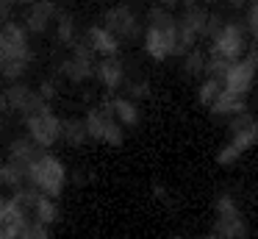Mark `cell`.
I'll return each mask as SVG.
<instances>
[{"instance_id":"17","label":"cell","mask_w":258,"mask_h":239,"mask_svg":"<svg viewBox=\"0 0 258 239\" xmlns=\"http://www.w3.org/2000/svg\"><path fill=\"white\" fill-rule=\"evenodd\" d=\"M61 139L70 148H81V145L89 142V133H86V122L81 117H67L61 125Z\"/></svg>"},{"instance_id":"32","label":"cell","mask_w":258,"mask_h":239,"mask_svg":"<svg viewBox=\"0 0 258 239\" xmlns=\"http://www.w3.org/2000/svg\"><path fill=\"white\" fill-rule=\"evenodd\" d=\"M153 195L158 198V203H164V206H175V198L169 195V189H167V186H161V183H156V186H153Z\"/></svg>"},{"instance_id":"38","label":"cell","mask_w":258,"mask_h":239,"mask_svg":"<svg viewBox=\"0 0 258 239\" xmlns=\"http://www.w3.org/2000/svg\"><path fill=\"white\" fill-rule=\"evenodd\" d=\"M172 239H183V236H172Z\"/></svg>"},{"instance_id":"35","label":"cell","mask_w":258,"mask_h":239,"mask_svg":"<svg viewBox=\"0 0 258 239\" xmlns=\"http://www.w3.org/2000/svg\"><path fill=\"white\" fill-rule=\"evenodd\" d=\"M203 239H219V236H217V233L211 231V233H206V236H203Z\"/></svg>"},{"instance_id":"36","label":"cell","mask_w":258,"mask_h":239,"mask_svg":"<svg viewBox=\"0 0 258 239\" xmlns=\"http://www.w3.org/2000/svg\"><path fill=\"white\" fill-rule=\"evenodd\" d=\"M0 133H3V117H0Z\"/></svg>"},{"instance_id":"15","label":"cell","mask_w":258,"mask_h":239,"mask_svg":"<svg viewBox=\"0 0 258 239\" xmlns=\"http://www.w3.org/2000/svg\"><path fill=\"white\" fill-rule=\"evenodd\" d=\"M111 103H114V117H117V122L122 128H136V125H139L142 114H139V106H136L134 100H128V98H111Z\"/></svg>"},{"instance_id":"33","label":"cell","mask_w":258,"mask_h":239,"mask_svg":"<svg viewBox=\"0 0 258 239\" xmlns=\"http://www.w3.org/2000/svg\"><path fill=\"white\" fill-rule=\"evenodd\" d=\"M92 178H95V172H92V170H86V167H84V170H75L73 175H70V181H73V183H78V186H81V183H89Z\"/></svg>"},{"instance_id":"19","label":"cell","mask_w":258,"mask_h":239,"mask_svg":"<svg viewBox=\"0 0 258 239\" xmlns=\"http://www.w3.org/2000/svg\"><path fill=\"white\" fill-rule=\"evenodd\" d=\"M28 183V170L12 164V161H0V186H9V189H23Z\"/></svg>"},{"instance_id":"9","label":"cell","mask_w":258,"mask_h":239,"mask_svg":"<svg viewBox=\"0 0 258 239\" xmlns=\"http://www.w3.org/2000/svg\"><path fill=\"white\" fill-rule=\"evenodd\" d=\"M97 81L106 86V92H117L125 83V61L119 56H108V59L97 61Z\"/></svg>"},{"instance_id":"12","label":"cell","mask_w":258,"mask_h":239,"mask_svg":"<svg viewBox=\"0 0 258 239\" xmlns=\"http://www.w3.org/2000/svg\"><path fill=\"white\" fill-rule=\"evenodd\" d=\"M95 72H97V64H89V61H75L73 56L58 64V75L67 78L70 83H86V81L95 78Z\"/></svg>"},{"instance_id":"7","label":"cell","mask_w":258,"mask_h":239,"mask_svg":"<svg viewBox=\"0 0 258 239\" xmlns=\"http://www.w3.org/2000/svg\"><path fill=\"white\" fill-rule=\"evenodd\" d=\"M58 6L56 3H31L28 9H25V31L28 33H45L47 25L50 22H56L58 17Z\"/></svg>"},{"instance_id":"4","label":"cell","mask_w":258,"mask_h":239,"mask_svg":"<svg viewBox=\"0 0 258 239\" xmlns=\"http://www.w3.org/2000/svg\"><path fill=\"white\" fill-rule=\"evenodd\" d=\"M247 42H244V28L239 25V22H225L222 31L217 33V39L211 42V53L222 56L225 61H230V64H236V61H241V53H244Z\"/></svg>"},{"instance_id":"11","label":"cell","mask_w":258,"mask_h":239,"mask_svg":"<svg viewBox=\"0 0 258 239\" xmlns=\"http://www.w3.org/2000/svg\"><path fill=\"white\" fill-rule=\"evenodd\" d=\"M86 42H89L92 50H95L97 56H103V59L117 56L119 53V44H122L111 31H108V28H103V25H89V28H86Z\"/></svg>"},{"instance_id":"2","label":"cell","mask_w":258,"mask_h":239,"mask_svg":"<svg viewBox=\"0 0 258 239\" xmlns=\"http://www.w3.org/2000/svg\"><path fill=\"white\" fill-rule=\"evenodd\" d=\"M61 125H64V120H58L56 111L25 117V131H28V136L34 139L36 148H42L45 153L61 139Z\"/></svg>"},{"instance_id":"6","label":"cell","mask_w":258,"mask_h":239,"mask_svg":"<svg viewBox=\"0 0 258 239\" xmlns=\"http://www.w3.org/2000/svg\"><path fill=\"white\" fill-rule=\"evenodd\" d=\"M0 50L6 53V59H23V56L34 53L28 44V31H25L23 22L6 20L0 25Z\"/></svg>"},{"instance_id":"37","label":"cell","mask_w":258,"mask_h":239,"mask_svg":"<svg viewBox=\"0 0 258 239\" xmlns=\"http://www.w3.org/2000/svg\"><path fill=\"white\" fill-rule=\"evenodd\" d=\"M252 56H255V61H258V47H255V53H252Z\"/></svg>"},{"instance_id":"16","label":"cell","mask_w":258,"mask_h":239,"mask_svg":"<svg viewBox=\"0 0 258 239\" xmlns=\"http://www.w3.org/2000/svg\"><path fill=\"white\" fill-rule=\"evenodd\" d=\"M31 220L42 222V225H47V228H50L53 222H58V220H61V209H58V200L39 195V200H36V206H34V214H31Z\"/></svg>"},{"instance_id":"27","label":"cell","mask_w":258,"mask_h":239,"mask_svg":"<svg viewBox=\"0 0 258 239\" xmlns=\"http://www.w3.org/2000/svg\"><path fill=\"white\" fill-rule=\"evenodd\" d=\"M228 70H230V61H225L222 56H217V53H211V50H208V64H206L208 78H217V81H222V78L228 75Z\"/></svg>"},{"instance_id":"1","label":"cell","mask_w":258,"mask_h":239,"mask_svg":"<svg viewBox=\"0 0 258 239\" xmlns=\"http://www.w3.org/2000/svg\"><path fill=\"white\" fill-rule=\"evenodd\" d=\"M70 181V172L64 167L61 159H56L53 153H42L34 164L28 167V186L36 189L45 198H61L64 186Z\"/></svg>"},{"instance_id":"34","label":"cell","mask_w":258,"mask_h":239,"mask_svg":"<svg viewBox=\"0 0 258 239\" xmlns=\"http://www.w3.org/2000/svg\"><path fill=\"white\" fill-rule=\"evenodd\" d=\"M6 61H9V59H6V53H3V50H0V67L6 64Z\"/></svg>"},{"instance_id":"13","label":"cell","mask_w":258,"mask_h":239,"mask_svg":"<svg viewBox=\"0 0 258 239\" xmlns=\"http://www.w3.org/2000/svg\"><path fill=\"white\" fill-rule=\"evenodd\" d=\"M214 233L219 239H247L250 228H247L244 214H233V217H217L214 220Z\"/></svg>"},{"instance_id":"3","label":"cell","mask_w":258,"mask_h":239,"mask_svg":"<svg viewBox=\"0 0 258 239\" xmlns=\"http://www.w3.org/2000/svg\"><path fill=\"white\" fill-rule=\"evenodd\" d=\"M103 28H108L119 42H131V39L142 36V22L131 6H111V9H106L103 11Z\"/></svg>"},{"instance_id":"30","label":"cell","mask_w":258,"mask_h":239,"mask_svg":"<svg viewBox=\"0 0 258 239\" xmlns=\"http://www.w3.org/2000/svg\"><path fill=\"white\" fill-rule=\"evenodd\" d=\"M36 92H39L42 100H47V103H53V98L58 94V81L56 78H45V81L36 86Z\"/></svg>"},{"instance_id":"5","label":"cell","mask_w":258,"mask_h":239,"mask_svg":"<svg viewBox=\"0 0 258 239\" xmlns=\"http://www.w3.org/2000/svg\"><path fill=\"white\" fill-rule=\"evenodd\" d=\"M255 70H258L255 56H247V59L230 64L228 75L222 78L225 92H228V94H236V98H244V94L252 89V83H255Z\"/></svg>"},{"instance_id":"28","label":"cell","mask_w":258,"mask_h":239,"mask_svg":"<svg viewBox=\"0 0 258 239\" xmlns=\"http://www.w3.org/2000/svg\"><path fill=\"white\" fill-rule=\"evenodd\" d=\"M125 94L128 100H142V98H150V83L145 78H134V81H125Z\"/></svg>"},{"instance_id":"23","label":"cell","mask_w":258,"mask_h":239,"mask_svg":"<svg viewBox=\"0 0 258 239\" xmlns=\"http://www.w3.org/2000/svg\"><path fill=\"white\" fill-rule=\"evenodd\" d=\"M255 128H258V120H255L252 111H244V114H236V117H230V120H228L230 136H241V133L255 131Z\"/></svg>"},{"instance_id":"22","label":"cell","mask_w":258,"mask_h":239,"mask_svg":"<svg viewBox=\"0 0 258 239\" xmlns=\"http://www.w3.org/2000/svg\"><path fill=\"white\" fill-rule=\"evenodd\" d=\"M222 92H225L222 81H217V78H206V81L200 83V89H197V100H200L203 106H208V109H211Z\"/></svg>"},{"instance_id":"26","label":"cell","mask_w":258,"mask_h":239,"mask_svg":"<svg viewBox=\"0 0 258 239\" xmlns=\"http://www.w3.org/2000/svg\"><path fill=\"white\" fill-rule=\"evenodd\" d=\"M214 211H217V217H233V214H241L239 200H236L230 192H222L217 200H214Z\"/></svg>"},{"instance_id":"21","label":"cell","mask_w":258,"mask_h":239,"mask_svg":"<svg viewBox=\"0 0 258 239\" xmlns=\"http://www.w3.org/2000/svg\"><path fill=\"white\" fill-rule=\"evenodd\" d=\"M31 61H34V53L23 56V59H9L6 64L0 67V75L6 78L9 83H20V81H23V75L31 70Z\"/></svg>"},{"instance_id":"20","label":"cell","mask_w":258,"mask_h":239,"mask_svg":"<svg viewBox=\"0 0 258 239\" xmlns=\"http://www.w3.org/2000/svg\"><path fill=\"white\" fill-rule=\"evenodd\" d=\"M75 42H78L75 20L67 14V11H58V17H56V44H61V47H73Z\"/></svg>"},{"instance_id":"24","label":"cell","mask_w":258,"mask_h":239,"mask_svg":"<svg viewBox=\"0 0 258 239\" xmlns=\"http://www.w3.org/2000/svg\"><path fill=\"white\" fill-rule=\"evenodd\" d=\"M206 64H208V56L203 53L200 47H195L191 53L183 56V72H186V75H191V78H197L200 72H206Z\"/></svg>"},{"instance_id":"18","label":"cell","mask_w":258,"mask_h":239,"mask_svg":"<svg viewBox=\"0 0 258 239\" xmlns=\"http://www.w3.org/2000/svg\"><path fill=\"white\" fill-rule=\"evenodd\" d=\"M247 109V100L244 98H236V94H228L222 92L217 98V103L211 106V114H219V117H236V114H244Z\"/></svg>"},{"instance_id":"29","label":"cell","mask_w":258,"mask_h":239,"mask_svg":"<svg viewBox=\"0 0 258 239\" xmlns=\"http://www.w3.org/2000/svg\"><path fill=\"white\" fill-rule=\"evenodd\" d=\"M20 239H53V236H50V228H47V225L31 220V225L23 231V236H20Z\"/></svg>"},{"instance_id":"25","label":"cell","mask_w":258,"mask_h":239,"mask_svg":"<svg viewBox=\"0 0 258 239\" xmlns=\"http://www.w3.org/2000/svg\"><path fill=\"white\" fill-rule=\"evenodd\" d=\"M86 122V133H89V139H95V142H103V128H106V117L100 114V109H89L84 117Z\"/></svg>"},{"instance_id":"14","label":"cell","mask_w":258,"mask_h":239,"mask_svg":"<svg viewBox=\"0 0 258 239\" xmlns=\"http://www.w3.org/2000/svg\"><path fill=\"white\" fill-rule=\"evenodd\" d=\"M145 50L153 61H167L172 56V47H169L164 31L156 25H147V31H145Z\"/></svg>"},{"instance_id":"8","label":"cell","mask_w":258,"mask_h":239,"mask_svg":"<svg viewBox=\"0 0 258 239\" xmlns=\"http://www.w3.org/2000/svg\"><path fill=\"white\" fill-rule=\"evenodd\" d=\"M39 156H42V150L34 145V139H31L28 133H25V136L12 139V142H9V148H6V161L23 167V170H28V167L34 164Z\"/></svg>"},{"instance_id":"31","label":"cell","mask_w":258,"mask_h":239,"mask_svg":"<svg viewBox=\"0 0 258 239\" xmlns=\"http://www.w3.org/2000/svg\"><path fill=\"white\" fill-rule=\"evenodd\" d=\"M247 28H250V33L258 39V3L247 6Z\"/></svg>"},{"instance_id":"10","label":"cell","mask_w":258,"mask_h":239,"mask_svg":"<svg viewBox=\"0 0 258 239\" xmlns=\"http://www.w3.org/2000/svg\"><path fill=\"white\" fill-rule=\"evenodd\" d=\"M255 142H258V128H255V131L241 133V136H230V142H228V145H225V148L217 153V164L228 167V164H233V161H239L241 156H244V153H247V150H250Z\"/></svg>"}]
</instances>
